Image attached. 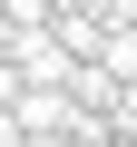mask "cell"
I'll list each match as a JSON object with an SVG mask.
<instances>
[{"mask_svg": "<svg viewBox=\"0 0 137 147\" xmlns=\"http://www.w3.org/2000/svg\"><path fill=\"white\" fill-rule=\"evenodd\" d=\"M0 147H20V118H10V108H0Z\"/></svg>", "mask_w": 137, "mask_h": 147, "instance_id": "1", "label": "cell"}, {"mask_svg": "<svg viewBox=\"0 0 137 147\" xmlns=\"http://www.w3.org/2000/svg\"><path fill=\"white\" fill-rule=\"evenodd\" d=\"M118 20H127V30H137V0H118Z\"/></svg>", "mask_w": 137, "mask_h": 147, "instance_id": "2", "label": "cell"}]
</instances>
